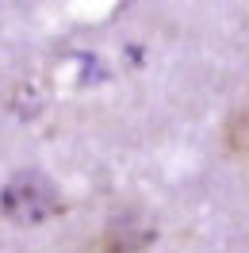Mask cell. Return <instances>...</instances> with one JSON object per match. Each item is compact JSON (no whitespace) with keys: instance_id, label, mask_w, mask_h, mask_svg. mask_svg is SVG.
<instances>
[{"instance_id":"6da1fadb","label":"cell","mask_w":249,"mask_h":253,"mask_svg":"<svg viewBox=\"0 0 249 253\" xmlns=\"http://www.w3.org/2000/svg\"><path fill=\"white\" fill-rule=\"evenodd\" d=\"M0 211L12 222H23V226H35V222L58 219L65 211L62 192L54 188V180L39 173H19L16 180H8V188L0 192Z\"/></svg>"},{"instance_id":"7a4b0ae2","label":"cell","mask_w":249,"mask_h":253,"mask_svg":"<svg viewBox=\"0 0 249 253\" xmlns=\"http://www.w3.org/2000/svg\"><path fill=\"white\" fill-rule=\"evenodd\" d=\"M150 230H142L134 222H119L100 238V253H146L150 250Z\"/></svg>"},{"instance_id":"3957f363","label":"cell","mask_w":249,"mask_h":253,"mask_svg":"<svg viewBox=\"0 0 249 253\" xmlns=\"http://www.w3.org/2000/svg\"><path fill=\"white\" fill-rule=\"evenodd\" d=\"M226 150H230L234 158H246L249 161V108L234 111L230 119H226Z\"/></svg>"}]
</instances>
